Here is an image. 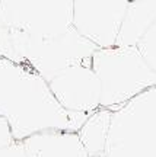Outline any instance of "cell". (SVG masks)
<instances>
[{
	"label": "cell",
	"mask_w": 156,
	"mask_h": 157,
	"mask_svg": "<svg viewBox=\"0 0 156 157\" xmlns=\"http://www.w3.org/2000/svg\"><path fill=\"white\" fill-rule=\"evenodd\" d=\"M0 157H28L25 151L23 141H16L12 146L0 148Z\"/></svg>",
	"instance_id": "cell-13"
},
{
	"label": "cell",
	"mask_w": 156,
	"mask_h": 157,
	"mask_svg": "<svg viewBox=\"0 0 156 157\" xmlns=\"http://www.w3.org/2000/svg\"><path fill=\"white\" fill-rule=\"evenodd\" d=\"M130 2H133V0H130Z\"/></svg>",
	"instance_id": "cell-15"
},
{
	"label": "cell",
	"mask_w": 156,
	"mask_h": 157,
	"mask_svg": "<svg viewBox=\"0 0 156 157\" xmlns=\"http://www.w3.org/2000/svg\"><path fill=\"white\" fill-rule=\"evenodd\" d=\"M130 0H73V28L99 48L117 44Z\"/></svg>",
	"instance_id": "cell-6"
},
{
	"label": "cell",
	"mask_w": 156,
	"mask_h": 157,
	"mask_svg": "<svg viewBox=\"0 0 156 157\" xmlns=\"http://www.w3.org/2000/svg\"><path fill=\"white\" fill-rule=\"evenodd\" d=\"M137 48L142 52L146 63L156 71V22L145 34V36L140 39Z\"/></svg>",
	"instance_id": "cell-11"
},
{
	"label": "cell",
	"mask_w": 156,
	"mask_h": 157,
	"mask_svg": "<svg viewBox=\"0 0 156 157\" xmlns=\"http://www.w3.org/2000/svg\"><path fill=\"white\" fill-rule=\"evenodd\" d=\"M0 25L35 36H57L73 26V0H0Z\"/></svg>",
	"instance_id": "cell-5"
},
{
	"label": "cell",
	"mask_w": 156,
	"mask_h": 157,
	"mask_svg": "<svg viewBox=\"0 0 156 157\" xmlns=\"http://www.w3.org/2000/svg\"><path fill=\"white\" fill-rule=\"evenodd\" d=\"M58 103L70 112L94 113L101 108L102 84L92 67V58L74 64L48 82Z\"/></svg>",
	"instance_id": "cell-7"
},
{
	"label": "cell",
	"mask_w": 156,
	"mask_h": 157,
	"mask_svg": "<svg viewBox=\"0 0 156 157\" xmlns=\"http://www.w3.org/2000/svg\"><path fill=\"white\" fill-rule=\"evenodd\" d=\"M99 157H105V156H99Z\"/></svg>",
	"instance_id": "cell-14"
},
{
	"label": "cell",
	"mask_w": 156,
	"mask_h": 157,
	"mask_svg": "<svg viewBox=\"0 0 156 157\" xmlns=\"http://www.w3.org/2000/svg\"><path fill=\"white\" fill-rule=\"evenodd\" d=\"M112 111L106 108H99L90 113L85 121L82 128L78 131L80 140L86 147L90 157L105 156V146L111 124Z\"/></svg>",
	"instance_id": "cell-10"
},
{
	"label": "cell",
	"mask_w": 156,
	"mask_h": 157,
	"mask_svg": "<svg viewBox=\"0 0 156 157\" xmlns=\"http://www.w3.org/2000/svg\"><path fill=\"white\" fill-rule=\"evenodd\" d=\"M98 48L73 26L57 36H35L0 25V56L31 67L47 82L66 68L92 58Z\"/></svg>",
	"instance_id": "cell-2"
},
{
	"label": "cell",
	"mask_w": 156,
	"mask_h": 157,
	"mask_svg": "<svg viewBox=\"0 0 156 157\" xmlns=\"http://www.w3.org/2000/svg\"><path fill=\"white\" fill-rule=\"evenodd\" d=\"M105 157H156V86L112 111Z\"/></svg>",
	"instance_id": "cell-4"
},
{
	"label": "cell",
	"mask_w": 156,
	"mask_h": 157,
	"mask_svg": "<svg viewBox=\"0 0 156 157\" xmlns=\"http://www.w3.org/2000/svg\"><path fill=\"white\" fill-rule=\"evenodd\" d=\"M13 143H16L12 128L9 122L6 121L3 117H0V148H5V147L12 146Z\"/></svg>",
	"instance_id": "cell-12"
},
{
	"label": "cell",
	"mask_w": 156,
	"mask_h": 157,
	"mask_svg": "<svg viewBox=\"0 0 156 157\" xmlns=\"http://www.w3.org/2000/svg\"><path fill=\"white\" fill-rule=\"evenodd\" d=\"M0 117L9 122L15 140L23 141L44 129L78 132L89 115L64 109L41 74L0 56Z\"/></svg>",
	"instance_id": "cell-1"
},
{
	"label": "cell",
	"mask_w": 156,
	"mask_h": 157,
	"mask_svg": "<svg viewBox=\"0 0 156 157\" xmlns=\"http://www.w3.org/2000/svg\"><path fill=\"white\" fill-rule=\"evenodd\" d=\"M28 157H90L76 131L44 129L23 140Z\"/></svg>",
	"instance_id": "cell-8"
},
{
	"label": "cell",
	"mask_w": 156,
	"mask_h": 157,
	"mask_svg": "<svg viewBox=\"0 0 156 157\" xmlns=\"http://www.w3.org/2000/svg\"><path fill=\"white\" fill-rule=\"evenodd\" d=\"M156 22V0H133L128 3L117 38L118 47H137Z\"/></svg>",
	"instance_id": "cell-9"
},
{
	"label": "cell",
	"mask_w": 156,
	"mask_h": 157,
	"mask_svg": "<svg viewBox=\"0 0 156 157\" xmlns=\"http://www.w3.org/2000/svg\"><path fill=\"white\" fill-rule=\"evenodd\" d=\"M92 67L102 84L101 108L111 111L156 86V71L137 47L98 48L92 56Z\"/></svg>",
	"instance_id": "cell-3"
}]
</instances>
